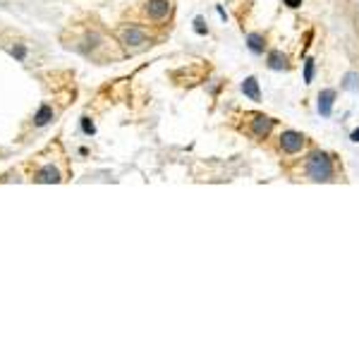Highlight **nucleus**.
<instances>
[{"mask_svg": "<svg viewBox=\"0 0 359 359\" xmlns=\"http://www.w3.org/2000/svg\"><path fill=\"white\" fill-rule=\"evenodd\" d=\"M273 124H276V120L268 118V115H256L252 120V134L256 139H266L271 134V130H273Z\"/></svg>", "mask_w": 359, "mask_h": 359, "instance_id": "nucleus-5", "label": "nucleus"}, {"mask_svg": "<svg viewBox=\"0 0 359 359\" xmlns=\"http://www.w3.org/2000/svg\"><path fill=\"white\" fill-rule=\"evenodd\" d=\"M350 139H352L354 144H359V127H357V130L352 132V134H350Z\"/></svg>", "mask_w": 359, "mask_h": 359, "instance_id": "nucleus-18", "label": "nucleus"}, {"mask_svg": "<svg viewBox=\"0 0 359 359\" xmlns=\"http://www.w3.org/2000/svg\"><path fill=\"white\" fill-rule=\"evenodd\" d=\"M340 86H343L345 91H350V94H357L359 91V72H345Z\"/></svg>", "mask_w": 359, "mask_h": 359, "instance_id": "nucleus-12", "label": "nucleus"}, {"mask_svg": "<svg viewBox=\"0 0 359 359\" xmlns=\"http://www.w3.org/2000/svg\"><path fill=\"white\" fill-rule=\"evenodd\" d=\"M280 149H283L285 153H299L304 149V134H299V132L295 130H285L283 134H280Z\"/></svg>", "mask_w": 359, "mask_h": 359, "instance_id": "nucleus-3", "label": "nucleus"}, {"mask_svg": "<svg viewBox=\"0 0 359 359\" xmlns=\"http://www.w3.org/2000/svg\"><path fill=\"white\" fill-rule=\"evenodd\" d=\"M194 31H196L199 36L208 34V27H206V22H204V17H194Z\"/></svg>", "mask_w": 359, "mask_h": 359, "instance_id": "nucleus-14", "label": "nucleus"}, {"mask_svg": "<svg viewBox=\"0 0 359 359\" xmlns=\"http://www.w3.org/2000/svg\"><path fill=\"white\" fill-rule=\"evenodd\" d=\"M242 94L249 98V101H254L259 103L261 101V89H259V79L256 77H247L244 82H242Z\"/></svg>", "mask_w": 359, "mask_h": 359, "instance_id": "nucleus-7", "label": "nucleus"}, {"mask_svg": "<svg viewBox=\"0 0 359 359\" xmlns=\"http://www.w3.org/2000/svg\"><path fill=\"white\" fill-rule=\"evenodd\" d=\"M10 53H12V56H17L20 60H24V58H27V48H22V46H14Z\"/></svg>", "mask_w": 359, "mask_h": 359, "instance_id": "nucleus-16", "label": "nucleus"}, {"mask_svg": "<svg viewBox=\"0 0 359 359\" xmlns=\"http://www.w3.org/2000/svg\"><path fill=\"white\" fill-rule=\"evenodd\" d=\"M333 103H335V89H324L318 94V113L324 115V118H331L333 113Z\"/></svg>", "mask_w": 359, "mask_h": 359, "instance_id": "nucleus-6", "label": "nucleus"}, {"mask_svg": "<svg viewBox=\"0 0 359 359\" xmlns=\"http://www.w3.org/2000/svg\"><path fill=\"white\" fill-rule=\"evenodd\" d=\"M307 177L311 182H331L333 180V160L326 151H314L307 158Z\"/></svg>", "mask_w": 359, "mask_h": 359, "instance_id": "nucleus-1", "label": "nucleus"}, {"mask_svg": "<svg viewBox=\"0 0 359 359\" xmlns=\"http://www.w3.org/2000/svg\"><path fill=\"white\" fill-rule=\"evenodd\" d=\"M120 41L127 48H141V46L149 43V36H146L144 29H139V27H124L120 31Z\"/></svg>", "mask_w": 359, "mask_h": 359, "instance_id": "nucleus-2", "label": "nucleus"}, {"mask_svg": "<svg viewBox=\"0 0 359 359\" xmlns=\"http://www.w3.org/2000/svg\"><path fill=\"white\" fill-rule=\"evenodd\" d=\"M36 182H43V185H53V182H60V170L56 166H46L36 173Z\"/></svg>", "mask_w": 359, "mask_h": 359, "instance_id": "nucleus-9", "label": "nucleus"}, {"mask_svg": "<svg viewBox=\"0 0 359 359\" xmlns=\"http://www.w3.org/2000/svg\"><path fill=\"white\" fill-rule=\"evenodd\" d=\"M216 10H218V14H221V17H223V20H228V14H225V10H223V7H221V5H218V7H216Z\"/></svg>", "mask_w": 359, "mask_h": 359, "instance_id": "nucleus-19", "label": "nucleus"}, {"mask_svg": "<svg viewBox=\"0 0 359 359\" xmlns=\"http://www.w3.org/2000/svg\"><path fill=\"white\" fill-rule=\"evenodd\" d=\"M314 72H316V62L311 60V58H307L304 60V84L314 82Z\"/></svg>", "mask_w": 359, "mask_h": 359, "instance_id": "nucleus-13", "label": "nucleus"}, {"mask_svg": "<svg viewBox=\"0 0 359 359\" xmlns=\"http://www.w3.org/2000/svg\"><path fill=\"white\" fill-rule=\"evenodd\" d=\"M173 5H170V0H149L146 3V14L151 17V20H166L168 14H170Z\"/></svg>", "mask_w": 359, "mask_h": 359, "instance_id": "nucleus-4", "label": "nucleus"}, {"mask_svg": "<svg viewBox=\"0 0 359 359\" xmlns=\"http://www.w3.org/2000/svg\"><path fill=\"white\" fill-rule=\"evenodd\" d=\"M266 65H268V69H273V72H283V69H288V56H285L283 50H271Z\"/></svg>", "mask_w": 359, "mask_h": 359, "instance_id": "nucleus-8", "label": "nucleus"}, {"mask_svg": "<svg viewBox=\"0 0 359 359\" xmlns=\"http://www.w3.org/2000/svg\"><path fill=\"white\" fill-rule=\"evenodd\" d=\"M82 130L86 132V134H94V132H96V127H94V122H89V118H84L82 120Z\"/></svg>", "mask_w": 359, "mask_h": 359, "instance_id": "nucleus-15", "label": "nucleus"}, {"mask_svg": "<svg viewBox=\"0 0 359 359\" xmlns=\"http://www.w3.org/2000/svg\"><path fill=\"white\" fill-rule=\"evenodd\" d=\"M247 46L254 56H261L263 50H266V36L259 34V31H252V34L247 36Z\"/></svg>", "mask_w": 359, "mask_h": 359, "instance_id": "nucleus-10", "label": "nucleus"}, {"mask_svg": "<svg viewBox=\"0 0 359 359\" xmlns=\"http://www.w3.org/2000/svg\"><path fill=\"white\" fill-rule=\"evenodd\" d=\"M53 118H56V113H53V108L43 103L41 108L36 111V115H34V124H36V127H43V124H48Z\"/></svg>", "mask_w": 359, "mask_h": 359, "instance_id": "nucleus-11", "label": "nucleus"}, {"mask_svg": "<svg viewBox=\"0 0 359 359\" xmlns=\"http://www.w3.org/2000/svg\"><path fill=\"white\" fill-rule=\"evenodd\" d=\"M288 7H292V10H297V7H302V0H283Z\"/></svg>", "mask_w": 359, "mask_h": 359, "instance_id": "nucleus-17", "label": "nucleus"}]
</instances>
